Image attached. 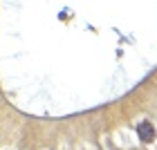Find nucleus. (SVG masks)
<instances>
[{"label":"nucleus","instance_id":"f257e3e1","mask_svg":"<svg viewBox=\"0 0 157 150\" xmlns=\"http://www.w3.org/2000/svg\"><path fill=\"white\" fill-rule=\"evenodd\" d=\"M137 134H139V139L144 141V144H151V141H155V128L151 121H144V123H139L137 126Z\"/></svg>","mask_w":157,"mask_h":150}]
</instances>
